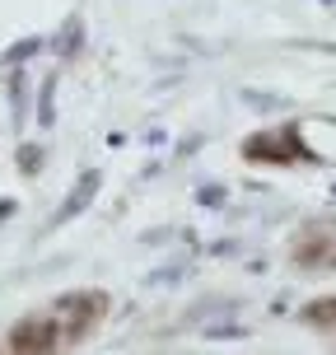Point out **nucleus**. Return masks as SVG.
<instances>
[{
  "instance_id": "ddd939ff",
  "label": "nucleus",
  "mask_w": 336,
  "mask_h": 355,
  "mask_svg": "<svg viewBox=\"0 0 336 355\" xmlns=\"http://www.w3.org/2000/svg\"><path fill=\"white\" fill-rule=\"evenodd\" d=\"M243 103H248V107H262V112H281V107H285V98H271V94L243 89Z\"/></svg>"
},
{
  "instance_id": "f257e3e1",
  "label": "nucleus",
  "mask_w": 336,
  "mask_h": 355,
  "mask_svg": "<svg viewBox=\"0 0 336 355\" xmlns=\"http://www.w3.org/2000/svg\"><path fill=\"white\" fill-rule=\"evenodd\" d=\"M243 159H262V164H290V159H308V150L299 141V126H271L243 141Z\"/></svg>"
},
{
  "instance_id": "f8f14e48",
  "label": "nucleus",
  "mask_w": 336,
  "mask_h": 355,
  "mask_svg": "<svg viewBox=\"0 0 336 355\" xmlns=\"http://www.w3.org/2000/svg\"><path fill=\"white\" fill-rule=\"evenodd\" d=\"M196 206H206V211H220V206H224V187H220V182H206V187H196Z\"/></svg>"
},
{
  "instance_id": "6e6552de",
  "label": "nucleus",
  "mask_w": 336,
  "mask_h": 355,
  "mask_svg": "<svg viewBox=\"0 0 336 355\" xmlns=\"http://www.w3.org/2000/svg\"><path fill=\"white\" fill-rule=\"evenodd\" d=\"M42 47H47V42H42V37H19L15 47H5V52H0V66H10V71H19V66H24V61H28V56H37L42 52Z\"/></svg>"
},
{
  "instance_id": "423d86ee",
  "label": "nucleus",
  "mask_w": 336,
  "mask_h": 355,
  "mask_svg": "<svg viewBox=\"0 0 336 355\" xmlns=\"http://www.w3.org/2000/svg\"><path fill=\"white\" fill-rule=\"evenodd\" d=\"M5 98H10V117H15V126L24 131V117H28V75H24V66L10 71V80H5Z\"/></svg>"
},
{
  "instance_id": "20e7f679",
  "label": "nucleus",
  "mask_w": 336,
  "mask_h": 355,
  "mask_svg": "<svg viewBox=\"0 0 336 355\" xmlns=\"http://www.w3.org/2000/svg\"><path fill=\"white\" fill-rule=\"evenodd\" d=\"M98 187H103V168H85V173L75 178V187H71V196L61 201V211L52 215V225H66V220H75V215L85 211L89 201L98 196Z\"/></svg>"
},
{
  "instance_id": "0eeeda50",
  "label": "nucleus",
  "mask_w": 336,
  "mask_h": 355,
  "mask_svg": "<svg viewBox=\"0 0 336 355\" xmlns=\"http://www.w3.org/2000/svg\"><path fill=\"white\" fill-rule=\"evenodd\" d=\"M42 159H47V150H42L37 141H19V150H15V168H19L24 178H37V173H42Z\"/></svg>"
},
{
  "instance_id": "2eb2a0df",
  "label": "nucleus",
  "mask_w": 336,
  "mask_h": 355,
  "mask_svg": "<svg viewBox=\"0 0 336 355\" xmlns=\"http://www.w3.org/2000/svg\"><path fill=\"white\" fill-rule=\"evenodd\" d=\"M192 150H201V136H187V141L177 145V155H192Z\"/></svg>"
},
{
  "instance_id": "9b49d317",
  "label": "nucleus",
  "mask_w": 336,
  "mask_h": 355,
  "mask_svg": "<svg viewBox=\"0 0 336 355\" xmlns=\"http://www.w3.org/2000/svg\"><path fill=\"white\" fill-rule=\"evenodd\" d=\"M327 252H332V239H308V243H299V248H294V262H322V257H327Z\"/></svg>"
},
{
  "instance_id": "f03ea898",
  "label": "nucleus",
  "mask_w": 336,
  "mask_h": 355,
  "mask_svg": "<svg viewBox=\"0 0 336 355\" xmlns=\"http://www.w3.org/2000/svg\"><path fill=\"white\" fill-rule=\"evenodd\" d=\"M52 309H56V318H71V327L61 332V341H75L98 322V313L107 309V295L103 290H75V295H61Z\"/></svg>"
},
{
  "instance_id": "4468645a",
  "label": "nucleus",
  "mask_w": 336,
  "mask_h": 355,
  "mask_svg": "<svg viewBox=\"0 0 336 355\" xmlns=\"http://www.w3.org/2000/svg\"><path fill=\"white\" fill-rule=\"evenodd\" d=\"M229 337H248V327H211V341H229Z\"/></svg>"
},
{
  "instance_id": "9d476101",
  "label": "nucleus",
  "mask_w": 336,
  "mask_h": 355,
  "mask_svg": "<svg viewBox=\"0 0 336 355\" xmlns=\"http://www.w3.org/2000/svg\"><path fill=\"white\" fill-rule=\"evenodd\" d=\"M303 322H313V327H336V295L313 300L308 309H303Z\"/></svg>"
},
{
  "instance_id": "1a4fd4ad",
  "label": "nucleus",
  "mask_w": 336,
  "mask_h": 355,
  "mask_svg": "<svg viewBox=\"0 0 336 355\" xmlns=\"http://www.w3.org/2000/svg\"><path fill=\"white\" fill-rule=\"evenodd\" d=\"M56 80L61 75H47L37 85V126H56Z\"/></svg>"
},
{
  "instance_id": "dca6fc26",
  "label": "nucleus",
  "mask_w": 336,
  "mask_h": 355,
  "mask_svg": "<svg viewBox=\"0 0 336 355\" xmlns=\"http://www.w3.org/2000/svg\"><path fill=\"white\" fill-rule=\"evenodd\" d=\"M10 215H15V201H10V196H0V220H10Z\"/></svg>"
},
{
  "instance_id": "7ed1b4c3",
  "label": "nucleus",
  "mask_w": 336,
  "mask_h": 355,
  "mask_svg": "<svg viewBox=\"0 0 336 355\" xmlns=\"http://www.w3.org/2000/svg\"><path fill=\"white\" fill-rule=\"evenodd\" d=\"M61 341V327H56V318H24L10 327V346H15V355H47Z\"/></svg>"
},
{
  "instance_id": "39448f33",
  "label": "nucleus",
  "mask_w": 336,
  "mask_h": 355,
  "mask_svg": "<svg viewBox=\"0 0 336 355\" xmlns=\"http://www.w3.org/2000/svg\"><path fill=\"white\" fill-rule=\"evenodd\" d=\"M80 47H85V19H80V15H66V24H61V28H56V37L47 42V52H56L61 61H71Z\"/></svg>"
}]
</instances>
